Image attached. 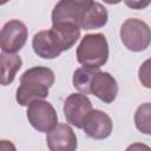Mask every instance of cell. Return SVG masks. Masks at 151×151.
Returning a JSON list of instances; mask_svg holds the SVG:
<instances>
[{
    "mask_svg": "<svg viewBox=\"0 0 151 151\" xmlns=\"http://www.w3.org/2000/svg\"><path fill=\"white\" fill-rule=\"evenodd\" d=\"M27 35V27L22 21L9 20L0 29V48L5 53H15L24 47Z\"/></svg>",
    "mask_w": 151,
    "mask_h": 151,
    "instance_id": "obj_5",
    "label": "cell"
},
{
    "mask_svg": "<svg viewBox=\"0 0 151 151\" xmlns=\"http://www.w3.org/2000/svg\"><path fill=\"white\" fill-rule=\"evenodd\" d=\"M81 129L90 138L100 140L111 134L113 125L107 113L100 110H92L86 117Z\"/></svg>",
    "mask_w": 151,
    "mask_h": 151,
    "instance_id": "obj_10",
    "label": "cell"
},
{
    "mask_svg": "<svg viewBox=\"0 0 151 151\" xmlns=\"http://www.w3.org/2000/svg\"><path fill=\"white\" fill-rule=\"evenodd\" d=\"M22 60L15 53H0V85L7 86L13 83Z\"/></svg>",
    "mask_w": 151,
    "mask_h": 151,
    "instance_id": "obj_14",
    "label": "cell"
},
{
    "mask_svg": "<svg viewBox=\"0 0 151 151\" xmlns=\"http://www.w3.org/2000/svg\"><path fill=\"white\" fill-rule=\"evenodd\" d=\"M127 6H130V7H132V8H138V9H140V8H144V7H146V6H149V1H146V2H140V1H132V2H130V1H126L125 2Z\"/></svg>",
    "mask_w": 151,
    "mask_h": 151,
    "instance_id": "obj_20",
    "label": "cell"
},
{
    "mask_svg": "<svg viewBox=\"0 0 151 151\" xmlns=\"http://www.w3.org/2000/svg\"><path fill=\"white\" fill-rule=\"evenodd\" d=\"M107 19H109L107 11L101 4L97 2V1L87 0V4L81 14L79 28L87 29V31L94 29V28H100L106 25Z\"/></svg>",
    "mask_w": 151,
    "mask_h": 151,
    "instance_id": "obj_12",
    "label": "cell"
},
{
    "mask_svg": "<svg viewBox=\"0 0 151 151\" xmlns=\"http://www.w3.org/2000/svg\"><path fill=\"white\" fill-rule=\"evenodd\" d=\"M98 70L86 68V67H79L73 73V86L79 91L81 94H90V84L94 76V73Z\"/></svg>",
    "mask_w": 151,
    "mask_h": 151,
    "instance_id": "obj_15",
    "label": "cell"
},
{
    "mask_svg": "<svg viewBox=\"0 0 151 151\" xmlns=\"http://www.w3.org/2000/svg\"><path fill=\"white\" fill-rule=\"evenodd\" d=\"M150 114H151V105L150 103H145L140 105L136 113H134V124L136 127L145 133L150 134L151 133V123H150Z\"/></svg>",
    "mask_w": 151,
    "mask_h": 151,
    "instance_id": "obj_16",
    "label": "cell"
},
{
    "mask_svg": "<svg viewBox=\"0 0 151 151\" xmlns=\"http://www.w3.org/2000/svg\"><path fill=\"white\" fill-rule=\"evenodd\" d=\"M90 94L96 96L105 104H111L117 98L118 84L109 72L97 71L90 84Z\"/></svg>",
    "mask_w": 151,
    "mask_h": 151,
    "instance_id": "obj_8",
    "label": "cell"
},
{
    "mask_svg": "<svg viewBox=\"0 0 151 151\" xmlns=\"http://www.w3.org/2000/svg\"><path fill=\"white\" fill-rule=\"evenodd\" d=\"M46 142L50 151H76L77 136L68 124H57L47 132Z\"/></svg>",
    "mask_w": 151,
    "mask_h": 151,
    "instance_id": "obj_7",
    "label": "cell"
},
{
    "mask_svg": "<svg viewBox=\"0 0 151 151\" xmlns=\"http://www.w3.org/2000/svg\"><path fill=\"white\" fill-rule=\"evenodd\" d=\"M77 60L83 67L99 70L109 59V44L104 34H86L77 47Z\"/></svg>",
    "mask_w": 151,
    "mask_h": 151,
    "instance_id": "obj_2",
    "label": "cell"
},
{
    "mask_svg": "<svg viewBox=\"0 0 151 151\" xmlns=\"http://www.w3.org/2000/svg\"><path fill=\"white\" fill-rule=\"evenodd\" d=\"M92 110L91 100L87 96L81 93H71L64 103V114L66 122L77 129L83 127L86 117Z\"/></svg>",
    "mask_w": 151,
    "mask_h": 151,
    "instance_id": "obj_6",
    "label": "cell"
},
{
    "mask_svg": "<svg viewBox=\"0 0 151 151\" xmlns=\"http://www.w3.org/2000/svg\"><path fill=\"white\" fill-rule=\"evenodd\" d=\"M27 119L39 132H50L58 124V116L53 105L46 100H35L27 107Z\"/></svg>",
    "mask_w": 151,
    "mask_h": 151,
    "instance_id": "obj_4",
    "label": "cell"
},
{
    "mask_svg": "<svg viewBox=\"0 0 151 151\" xmlns=\"http://www.w3.org/2000/svg\"><path fill=\"white\" fill-rule=\"evenodd\" d=\"M50 29L54 34L63 52L73 47L80 38V28L74 24H52Z\"/></svg>",
    "mask_w": 151,
    "mask_h": 151,
    "instance_id": "obj_13",
    "label": "cell"
},
{
    "mask_svg": "<svg viewBox=\"0 0 151 151\" xmlns=\"http://www.w3.org/2000/svg\"><path fill=\"white\" fill-rule=\"evenodd\" d=\"M53 84L54 72L51 68L44 66L31 67L20 77L15 99L21 106H28L35 100H44L48 96V90Z\"/></svg>",
    "mask_w": 151,
    "mask_h": 151,
    "instance_id": "obj_1",
    "label": "cell"
},
{
    "mask_svg": "<svg viewBox=\"0 0 151 151\" xmlns=\"http://www.w3.org/2000/svg\"><path fill=\"white\" fill-rule=\"evenodd\" d=\"M119 35L123 45L132 52L145 51L150 45V27L145 21L137 18L126 19L120 27Z\"/></svg>",
    "mask_w": 151,
    "mask_h": 151,
    "instance_id": "obj_3",
    "label": "cell"
},
{
    "mask_svg": "<svg viewBox=\"0 0 151 151\" xmlns=\"http://www.w3.org/2000/svg\"><path fill=\"white\" fill-rule=\"evenodd\" d=\"M149 60H146L142 66H140V68H139V72H138V74H139V80H140V83H143V85L145 86V87H150V68H149Z\"/></svg>",
    "mask_w": 151,
    "mask_h": 151,
    "instance_id": "obj_17",
    "label": "cell"
},
{
    "mask_svg": "<svg viewBox=\"0 0 151 151\" xmlns=\"http://www.w3.org/2000/svg\"><path fill=\"white\" fill-rule=\"evenodd\" d=\"M34 53L42 59H54L61 54V48L51 29L40 31L32 39Z\"/></svg>",
    "mask_w": 151,
    "mask_h": 151,
    "instance_id": "obj_11",
    "label": "cell"
},
{
    "mask_svg": "<svg viewBox=\"0 0 151 151\" xmlns=\"http://www.w3.org/2000/svg\"><path fill=\"white\" fill-rule=\"evenodd\" d=\"M125 151H151L150 146L143 143H133L126 147Z\"/></svg>",
    "mask_w": 151,
    "mask_h": 151,
    "instance_id": "obj_18",
    "label": "cell"
},
{
    "mask_svg": "<svg viewBox=\"0 0 151 151\" xmlns=\"http://www.w3.org/2000/svg\"><path fill=\"white\" fill-rule=\"evenodd\" d=\"M0 151H17L15 145L11 140H0Z\"/></svg>",
    "mask_w": 151,
    "mask_h": 151,
    "instance_id": "obj_19",
    "label": "cell"
},
{
    "mask_svg": "<svg viewBox=\"0 0 151 151\" xmlns=\"http://www.w3.org/2000/svg\"><path fill=\"white\" fill-rule=\"evenodd\" d=\"M87 0H61L52 11V24H74L79 27Z\"/></svg>",
    "mask_w": 151,
    "mask_h": 151,
    "instance_id": "obj_9",
    "label": "cell"
}]
</instances>
